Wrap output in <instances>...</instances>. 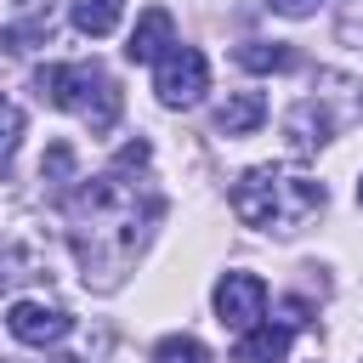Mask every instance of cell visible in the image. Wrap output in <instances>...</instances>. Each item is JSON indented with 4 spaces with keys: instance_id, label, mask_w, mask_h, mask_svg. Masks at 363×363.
<instances>
[{
    "instance_id": "cell-16",
    "label": "cell",
    "mask_w": 363,
    "mask_h": 363,
    "mask_svg": "<svg viewBox=\"0 0 363 363\" xmlns=\"http://www.w3.org/2000/svg\"><path fill=\"white\" fill-rule=\"evenodd\" d=\"M357 204H363V176H357Z\"/></svg>"
},
{
    "instance_id": "cell-2",
    "label": "cell",
    "mask_w": 363,
    "mask_h": 363,
    "mask_svg": "<svg viewBox=\"0 0 363 363\" xmlns=\"http://www.w3.org/2000/svg\"><path fill=\"white\" fill-rule=\"evenodd\" d=\"M323 210V182L301 176V170H272L255 164L238 176L233 187V216L244 227H267V233H295L301 221H312Z\"/></svg>"
},
{
    "instance_id": "cell-8",
    "label": "cell",
    "mask_w": 363,
    "mask_h": 363,
    "mask_svg": "<svg viewBox=\"0 0 363 363\" xmlns=\"http://www.w3.org/2000/svg\"><path fill=\"white\" fill-rule=\"evenodd\" d=\"M289 346H295L289 323H255V329H244V335H238L233 363H284V357H289Z\"/></svg>"
},
{
    "instance_id": "cell-7",
    "label": "cell",
    "mask_w": 363,
    "mask_h": 363,
    "mask_svg": "<svg viewBox=\"0 0 363 363\" xmlns=\"http://www.w3.org/2000/svg\"><path fill=\"white\" fill-rule=\"evenodd\" d=\"M170 45H176V23H170V11H164V6H147V11L136 17L130 40H125V57H130V62H159Z\"/></svg>"
},
{
    "instance_id": "cell-1",
    "label": "cell",
    "mask_w": 363,
    "mask_h": 363,
    "mask_svg": "<svg viewBox=\"0 0 363 363\" xmlns=\"http://www.w3.org/2000/svg\"><path fill=\"white\" fill-rule=\"evenodd\" d=\"M136 164L113 159L96 182L79 187L68 221H74V250H79V267H85V284H119L136 261V250L147 244V227L159 221V193L153 182L130 176Z\"/></svg>"
},
{
    "instance_id": "cell-12",
    "label": "cell",
    "mask_w": 363,
    "mask_h": 363,
    "mask_svg": "<svg viewBox=\"0 0 363 363\" xmlns=\"http://www.w3.org/2000/svg\"><path fill=\"white\" fill-rule=\"evenodd\" d=\"M153 363H210V352L193 340V335H164L153 346Z\"/></svg>"
},
{
    "instance_id": "cell-13",
    "label": "cell",
    "mask_w": 363,
    "mask_h": 363,
    "mask_svg": "<svg viewBox=\"0 0 363 363\" xmlns=\"http://www.w3.org/2000/svg\"><path fill=\"white\" fill-rule=\"evenodd\" d=\"M17 136H23V113L11 102H0V164L17 153Z\"/></svg>"
},
{
    "instance_id": "cell-15",
    "label": "cell",
    "mask_w": 363,
    "mask_h": 363,
    "mask_svg": "<svg viewBox=\"0 0 363 363\" xmlns=\"http://www.w3.org/2000/svg\"><path fill=\"white\" fill-rule=\"evenodd\" d=\"M45 363H79V357H45Z\"/></svg>"
},
{
    "instance_id": "cell-10",
    "label": "cell",
    "mask_w": 363,
    "mask_h": 363,
    "mask_svg": "<svg viewBox=\"0 0 363 363\" xmlns=\"http://www.w3.org/2000/svg\"><path fill=\"white\" fill-rule=\"evenodd\" d=\"M119 17H125V0H68V23H74L79 34H91V40L113 34Z\"/></svg>"
},
{
    "instance_id": "cell-17",
    "label": "cell",
    "mask_w": 363,
    "mask_h": 363,
    "mask_svg": "<svg viewBox=\"0 0 363 363\" xmlns=\"http://www.w3.org/2000/svg\"><path fill=\"white\" fill-rule=\"evenodd\" d=\"M17 6H34V0H17Z\"/></svg>"
},
{
    "instance_id": "cell-6",
    "label": "cell",
    "mask_w": 363,
    "mask_h": 363,
    "mask_svg": "<svg viewBox=\"0 0 363 363\" xmlns=\"http://www.w3.org/2000/svg\"><path fill=\"white\" fill-rule=\"evenodd\" d=\"M6 329H11L23 346H57V340L74 329V318H68L62 306H45V301H11Z\"/></svg>"
},
{
    "instance_id": "cell-4",
    "label": "cell",
    "mask_w": 363,
    "mask_h": 363,
    "mask_svg": "<svg viewBox=\"0 0 363 363\" xmlns=\"http://www.w3.org/2000/svg\"><path fill=\"white\" fill-rule=\"evenodd\" d=\"M153 91L164 108H193L204 91H210V62L199 45H170L159 62H153Z\"/></svg>"
},
{
    "instance_id": "cell-3",
    "label": "cell",
    "mask_w": 363,
    "mask_h": 363,
    "mask_svg": "<svg viewBox=\"0 0 363 363\" xmlns=\"http://www.w3.org/2000/svg\"><path fill=\"white\" fill-rule=\"evenodd\" d=\"M34 85L51 108H68L91 130H113V119H119V85L108 79L102 62H51V68H40Z\"/></svg>"
},
{
    "instance_id": "cell-11",
    "label": "cell",
    "mask_w": 363,
    "mask_h": 363,
    "mask_svg": "<svg viewBox=\"0 0 363 363\" xmlns=\"http://www.w3.org/2000/svg\"><path fill=\"white\" fill-rule=\"evenodd\" d=\"M233 57H238L250 74H272V68H289V62H295V51H289V45H267V40H244Z\"/></svg>"
},
{
    "instance_id": "cell-5",
    "label": "cell",
    "mask_w": 363,
    "mask_h": 363,
    "mask_svg": "<svg viewBox=\"0 0 363 363\" xmlns=\"http://www.w3.org/2000/svg\"><path fill=\"white\" fill-rule=\"evenodd\" d=\"M210 306H216L221 329H238V335H244V329H255L261 312H267V284H261L255 272H221Z\"/></svg>"
},
{
    "instance_id": "cell-9",
    "label": "cell",
    "mask_w": 363,
    "mask_h": 363,
    "mask_svg": "<svg viewBox=\"0 0 363 363\" xmlns=\"http://www.w3.org/2000/svg\"><path fill=\"white\" fill-rule=\"evenodd\" d=\"M261 119H267V96H261V91H238V96H227V102H221L216 130H221V136H250Z\"/></svg>"
},
{
    "instance_id": "cell-14",
    "label": "cell",
    "mask_w": 363,
    "mask_h": 363,
    "mask_svg": "<svg viewBox=\"0 0 363 363\" xmlns=\"http://www.w3.org/2000/svg\"><path fill=\"white\" fill-rule=\"evenodd\" d=\"M267 6H278L284 17H306V11H312V0H267Z\"/></svg>"
}]
</instances>
